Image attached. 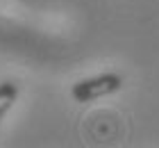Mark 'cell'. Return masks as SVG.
<instances>
[{
  "mask_svg": "<svg viewBox=\"0 0 159 148\" xmlns=\"http://www.w3.org/2000/svg\"><path fill=\"white\" fill-rule=\"evenodd\" d=\"M120 89H123V78L118 73H102V75L75 82L70 89V96L75 103H91V100L105 98V96H111Z\"/></svg>",
  "mask_w": 159,
  "mask_h": 148,
  "instance_id": "obj_1",
  "label": "cell"
},
{
  "mask_svg": "<svg viewBox=\"0 0 159 148\" xmlns=\"http://www.w3.org/2000/svg\"><path fill=\"white\" fill-rule=\"evenodd\" d=\"M18 98V84L14 80H5L0 82V121L5 118V114L14 107V103Z\"/></svg>",
  "mask_w": 159,
  "mask_h": 148,
  "instance_id": "obj_2",
  "label": "cell"
}]
</instances>
